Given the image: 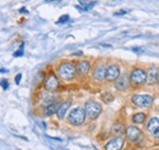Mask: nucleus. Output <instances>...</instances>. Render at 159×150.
Returning a JSON list of instances; mask_svg holds the SVG:
<instances>
[{
  "mask_svg": "<svg viewBox=\"0 0 159 150\" xmlns=\"http://www.w3.org/2000/svg\"><path fill=\"white\" fill-rule=\"evenodd\" d=\"M77 71L76 67L71 64V62H65V64H61L58 67V75L61 79L64 81H71L75 78Z\"/></svg>",
  "mask_w": 159,
  "mask_h": 150,
  "instance_id": "1",
  "label": "nucleus"
},
{
  "mask_svg": "<svg viewBox=\"0 0 159 150\" xmlns=\"http://www.w3.org/2000/svg\"><path fill=\"white\" fill-rule=\"evenodd\" d=\"M86 111L82 107H75L72 109V111L69 113V123L74 125V126H81L83 122H84V120H86Z\"/></svg>",
  "mask_w": 159,
  "mask_h": 150,
  "instance_id": "2",
  "label": "nucleus"
},
{
  "mask_svg": "<svg viewBox=\"0 0 159 150\" xmlns=\"http://www.w3.org/2000/svg\"><path fill=\"white\" fill-rule=\"evenodd\" d=\"M147 82V72L142 69H134L130 73V83L135 87H140Z\"/></svg>",
  "mask_w": 159,
  "mask_h": 150,
  "instance_id": "3",
  "label": "nucleus"
},
{
  "mask_svg": "<svg viewBox=\"0 0 159 150\" xmlns=\"http://www.w3.org/2000/svg\"><path fill=\"white\" fill-rule=\"evenodd\" d=\"M84 111L91 120H94L102 113V106L95 101H87L84 105Z\"/></svg>",
  "mask_w": 159,
  "mask_h": 150,
  "instance_id": "4",
  "label": "nucleus"
},
{
  "mask_svg": "<svg viewBox=\"0 0 159 150\" xmlns=\"http://www.w3.org/2000/svg\"><path fill=\"white\" fill-rule=\"evenodd\" d=\"M131 101L137 107H149L153 104V97L147 94H136L131 98Z\"/></svg>",
  "mask_w": 159,
  "mask_h": 150,
  "instance_id": "5",
  "label": "nucleus"
},
{
  "mask_svg": "<svg viewBox=\"0 0 159 150\" xmlns=\"http://www.w3.org/2000/svg\"><path fill=\"white\" fill-rule=\"evenodd\" d=\"M125 136L127 138V140H130L131 143H137L142 139V132L135 127V126H129L126 128V132H125Z\"/></svg>",
  "mask_w": 159,
  "mask_h": 150,
  "instance_id": "6",
  "label": "nucleus"
},
{
  "mask_svg": "<svg viewBox=\"0 0 159 150\" xmlns=\"http://www.w3.org/2000/svg\"><path fill=\"white\" fill-rule=\"evenodd\" d=\"M58 87H59L58 77L54 73H50L44 81V88L47 89V91H49V92H54V91H56V89H58Z\"/></svg>",
  "mask_w": 159,
  "mask_h": 150,
  "instance_id": "7",
  "label": "nucleus"
},
{
  "mask_svg": "<svg viewBox=\"0 0 159 150\" xmlns=\"http://www.w3.org/2000/svg\"><path fill=\"white\" fill-rule=\"evenodd\" d=\"M124 143L125 142L121 137H114L105 144V149L107 150H119L124 146Z\"/></svg>",
  "mask_w": 159,
  "mask_h": 150,
  "instance_id": "8",
  "label": "nucleus"
},
{
  "mask_svg": "<svg viewBox=\"0 0 159 150\" xmlns=\"http://www.w3.org/2000/svg\"><path fill=\"white\" fill-rule=\"evenodd\" d=\"M147 131L154 137H159V118L152 117L149 120L147 123Z\"/></svg>",
  "mask_w": 159,
  "mask_h": 150,
  "instance_id": "9",
  "label": "nucleus"
},
{
  "mask_svg": "<svg viewBox=\"0 0 159 150\" xmlns=\"http://www.w3.org/2000/svg\"><path fill=\"white\" fill-rule=\"evenodd\" d=\"M120 76V69L119 66L116 65H110L108 69H107V76H105V79L109 81V82H113V81H116Z\"/></svg>",
  "mask_w": 159,
  "mask_h": 150,
  "instance_id": "10",
  "label": "nucleus"
},
{
  "mask_svg": "<svg viewBox=\"0 0 159 150\" xmlns=\"http://www.w3.org/2000/svg\"><path fill=\"white\" fill-rule=\"evenodd\" d=\"M129 84H130V76H127V75L119 76L115 83V88L118 91H126L129 88Z\"/></svg>",
  "mask_w": 159,
  "mask_h": 150,
  "instance_id": "11",
  "label": "nucleus"
},
{
  "mask_svg": "<svg viewBox=\"0 0 159 150\" xmlns=\"http://www.w3.org/2000/svg\"><path fill=\"white\" fill-rule=\"evenodd\" d=\"M89 69H91V64L88 61H80L76 65V71L77 75L80 76H86L89 72Z\"/></svg>",
  "mask_w": 159,
  "mask_h": 150,
  "instance_id": "12",
  "label": "nucleus"
},
{
  "mask_svg": "<svg viewBox=\"0 0 159 150\" xmlns=\"http://www.w3.org/2000/svg\"><path fill=\"white\" fill-rule=\"evenodd\" d=\"M105 76H107V69L103 66V65H98L97 67H95L94 72H93V77L94 79L97 81H104L105 79Z\"/></svg>",
  "mask_w": 159,
  "mask_h": 150,
  "instance_id": "13",
  "label": "nucleus"
},
{
  "mask_svg": "<svg viewBox=\"0 0 159 150\" xmlns=\"http://www.w3.org/2000/svg\"><path fill=\"white\" fill-rule=\"evenodd\" d=\"M158 69L157 67H151L147 72V83L149 85H153L157 82V77H158Z\"/></svg>",
  "mask_w": 159,
  "mask_h": 150,
  "instance_id": "14",
  "label": "nucleus"
},
{
  "mask_svg": "<svg viewBox=\"0 0 159 150\" xmlns=\"http://www.w3.org/2000/svg\"><path fill=\"white\" fill-rule=\"evenodd\" d=\"M70 106H71V103H70V101H65V103L60 104V107H59V110H58V112H56V116H58L59 120H62L64 117H65V113L68 112V110L70 109Z\"/></svg>",
  "mask_w": 159,
  "mask_h": 150,
  "instance_id": "15",
  "label": "nucleus"
},
{
  "mask_svg": "<svg viewBox=\"0 0 159 150\" xmlns=\"http://www.w3.org/2000/svg\"><path fill=\"white\" fill-rule=\"evenodd\" d=\"M59 107H60V103H58V101H53V103H50V104H48V105L45 106L44 112H45L47 116H51V115H54V113L58 112Z\"/></svg>",
  "mask_w": 159,
  "mask_h": 150,
  "instance_id": "16",
  "label": "nucleus"
},
{
  "mask_svg": "<svg viewBox=\"0 0 159 150\" xmlns=\"http://www.w3.org/2000/svg\"><path fill=\"white\" fill-rule=\"evenodd\" d=\"M144 120H146V113H144V112H137V113H135V115L132 116V122H134V123H137V125L143 123Z\"/></svg>",
  "mask_w": 159,
  "mask_h": 150,
  "instance_id": "17",
  "label": "nucleus"
},
{
  "mask_svg": "<svg viewBox=\"0 0 159 150\" xmlns=\"http://www.w3.org/2000/svg\"><path fill=\"white\" fill-rule=\"evenodd\" d=\"M102 100H103L105 104H109V103H111V101L114 100V97H113L111 93H103V94H102Z\"/></svg>",
  "mask_w": 159,
  "mask_h": 150,
  "instance_id": "18",
  "label": "nucleus"
},
{
  "mask_svg": "<svg viewBox=\"0 0 159 150\" xmlns=\"http://www.w3.org/2000/svg\"><path fill=\"white\" fill-rule=\"evenodd\" d=\"M113 132H114L115 134H121V133L124 132V127H122V125L119 123V122L114 123V126H113Z\"/></svg>",
  "mask_w": 159,
  "mask_h": 150,
  "instance_id": "19",
  "label": "nucleus"
},
{
  "mask_svg": "<svg viewBox=\"0 0 159 150\" xmlns=\"http://www.w3.org/2000/svg\"><path fill=\"white\" fill-rule=\"evenodd\" d=\"M69 20H70L69 15H62V16L58 20V22H56V23H59V24H60V23H65V22H68Z\"/></svg>",
  "mask_w": 159,
  "mask_h": 150,
  "instance_id": "20",
  "label": "nucleus"
},
{
  "mask_svg": "<svg viewBox=\"0 0 159 150\" xmlns=\"http://www.w3.org/2000/svg\"><path fill=\"white\" fill-rule=\"evenodd\" d=\"M22 55H23V44H21L20 50H17V51L14 53V56H15V57H20V56H22Z\"/></svg>",
  "mask_w": 159,
  "mask_h": 150,
  "instance_id": "21",
  "label": "nucleus"
},
{
  "mask_svg": "<svg viewBox=\"0 0 159 150\" xmlns=\"http://www.w3.org/2000/svg\"><path fill=\"white\" fill-rule=\"evenodd\" d=\"M0 85H2L4 89H8V88H9V82H8V79H0Z\"/></svg>",
  "mask_w": 159,
  "mask_h": 150,
  "instance_id": "22",
  "label": "nucleus"
},
{
  "mask_svg": "<svg viewBox=\"0 0 159 150\" xmlns=\"http://www.w3.org/2000/svg\"><path fill=\"white\" fill-rule=\"evenodd\" d=\"M127 12H129V10H120V11L114 12V16H122V15H125Z\"/></svg>",
  "mask_w": 159,
  "mask_h": 150,
  "instance_id": "23",
  "label": "nucleus"
},
{
  "mask_svg": "<svg viewBox=\"0 0 159 150\" xmlns=\"http://www.w3.org/2000/svg\"><path fill=\"white\" fill-rule=\"evenodd\" d=\"M132 50H134V53H136V54H143V51H144L142 48H134Z\"/></svg>",
  "mask_w": 159,
  "mask_h": 150,
  "instance_id": "24",
  "label": "nucleus"
},
{
  "mask_svg": "<svg viewBox=\"0 0 159 150\" xmlns=\"http://www.w3.org/2000/svg\"><path fill=\"white\" fill-rule=\"evenodd\" d=\"M21 78H22V75H21V73H18V75L16 76V78H15V83H16V84H20Z\"/></svg>",
  "mask_w": 159,
  "mask_h": 150,
  "instance_id": "25",
  "label": "nucleus"
},
{
  "mask_svg": "<svg viewBox=\"0 0 159 150\" xmlns=\"http://www.w3.org/2000/svg\"><path fill=\"white\" fill-rule=\"evenodd\" d=\"M20 12H21V14H28V11H27V10H26L25 8H22V9H20Z\"/></svg>",
  "mask_w": 159,
  "mask_h": 150,
  "instance_id": "26",
  "label": "nucleus"
},
{
  "mask_svg": "<svg viewBox=\"0 0 159 150\" xmlns=\"http://www.w3.org/2000/svg\"><path fill=\"white\" fill-rule=\"evenodd\" d=\"M72 55H74V56H81V55H82V51H77V53H74Z\"/></svg>",
  "mask_w": 159,
  "mask_h": 150,
  "instance_id": "27",
  "label": "nucleus"
},
{
  "mask_svg": "<svg viewBox=\"0 0 159 150\" xmlns=\"http://www.w3.org/2000/svg\"><path fill=\"white\" fill-rule=\"evenodd\" d=\"M0 73H8V70L6 69H0Z\"/></svg>",
  "mask_w": 159,
  "mask_h": 150,
  "instance_id": "28",
  "label": "nucleus"
},
{
  "mask_svg": "<svg viewBox=\"0 0 159 150\" xmlns=\"http://www.w3.org/2000/svg\"><path fill=\"white\" fill-rule=\"evenodd\" d=\"M157 83L159 84V73H158V77H157Z\"/></svg>",
  "mask_w": 159,
  "mask_h": 150,
  "instance_id": "29",
  "label": "nucleus"
}]
</instances>
